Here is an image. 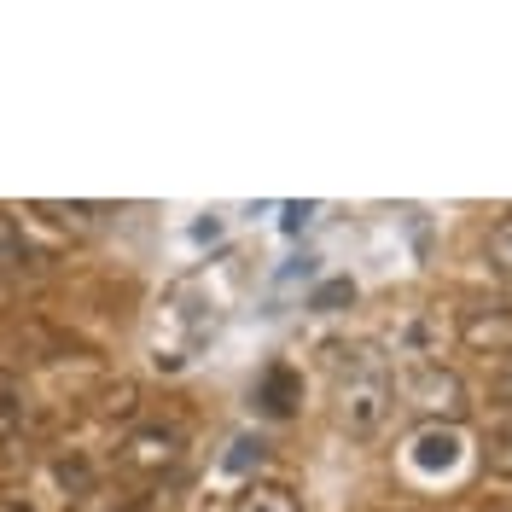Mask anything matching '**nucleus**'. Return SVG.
Returning a JSON list of instances; mask_svg holds the SVG:
<instances>
[{
    "instance_id": "nucleus-1",
    "label": "nucleus",
    "mask_w": 512,
    "mask_h": 512,
    "mask_svg": "<svg viewBox=\"0 0 512 512\" xmlns=\"http://www.w3.org/2000/svg\"><path fill=\"white\" fill-rule=\"evenodd\" d=\"M390 396H396V384L384 379V367H361V373L344 384V425H350L355 437H373L384 408H390Z\"/></svg>"
},
{
    "instance_id": "nucleus-2",
    "label": "nucleus",
    "mask_w": 512,
    "mask_h": 512,
    "mask_svg": "<svg viewBox=\"0 0 512 512\" xmlns=\"http://www.w3.org/2000/svg\"><path fill=\"white\" fill-rule=\"evenodd\" d=\"M187 448V431L181 425H140L123 443V466L128 472H169Z\"/></svg>"
},
{
    "instance_id": "nucleus-3",
    "label": "nucleus",
    "mask_w": 512,
    "mask_h": 512,
    "mask_svg": "<svg viewBox=\"0 0 512 512\" xmlns=\"http://www.w3.org/2000/svg\"><path fill=\"white\" fill-rule=\"evenodd\" d=\"M24 437H30V390H24L18 373H6V367H0V448H6V454H18Z\"/></svg>"
},
{
    "instance_id": "nucleus-4",
    "label": "nucleus",
    "mask_w": 512,
    "mask_h": 512,
    "mask_svg": "<svg viewBox=\"0 0 512 512\" xmlns=\"http://www.w3.org/2000/svg\"><path fill=\"white\" fill-rule=\"evenodd\" d=\"M408 396H414V408H425V414H448V419L460 414V384L437 361H425L414 379H408Z\"/></svg>"
},
{
    "instance_id": "nucleus-5",
    "label": "nucleus",
    "mask_w": 512,
    "mask_h": 512,
    "mask_svg": "<svg viewBox=\"0 0 512 512\" xmlns=\"http://www.w3.org/2000/svg\"><path fill=\"white\" fill-rule=\"evenodd\" d=\"M233 512H303V507H297V495L280 489V483H251V489L233 501Z\"/></svg>"
},
{
    "instance_id": "nucleus-6",
    "label": "nucleus",
    "mask_w": 512,
    "mask_h": 512,
    "mask_svg": "<svg viewBox=\"0 0 512 512\" xmlns=\"http://www.w3.org/2000/svg\"><path fill=\"white\" fill-rule=\"evenodd\" d=\"M460 332H466V344H489V350H501V344H512V315H483V309H472Z\"/></svg>"
},
{
    "instance_id": "nucleus-7",
    "label": "nucleus",
    "mask_w": 512,
    "mask_h": 512,
    "mask_svg": "<svg viewBox=\"0 0 512 512\" xmlns=\"http://www.w3.org/2000/svg\"><path fill=\"white\" fill-rule=\"evenodd\" d=\"M414 460L419 466H454V460H460V437H454V431H419Z\"/></svg>"
},
{
    "instance_id": "nucleus-8",
    "label": "nucleus",
    "mask_w": 512,
    "mask_h": 512,
    "mask_svg": "<svg viewBox=\"0 0 512 512\" xmlns=\"http://www.w3.org/2000/svg\"><path fill=\"white\" fill-rule=\"evenodd\" d=\"M291 402H297V373H291V367H268V379H262V408H268V414H291Z\"/></svg>"
},
{
    "instance_id": "nucleus-9",
    "label": "nucleus",
    "mask_w": 512,
    "mask_h": 512,
    "mask_svg": "<svg viewBox=\"0 0 512 512\" xmlns=\"http://www.w3.org/2000/svg\"><path fill=\"white\" fill-rule=\"evenodd\" d=\"M483 466H489V478H512V419L489 437V448H483Z\"/></svg>"
},
{
    "instance_id": "nucleus-10",
    "label": "nucleus",
    "mask_w": 512,
    "mask_h": 512,
    "mask_svg": "<svg viewBox=\"0 0 512 512\" xmlns=\"http://www.w3.org/2000/svg\"><path fill=\"white\" fill-rule=\"evenodd\" d=\"M489 262H495V268L512 280V210H507L495 227H489Z\"/></svg>"
},
{
    "instance_id": "nucleus-11",
    "label": "nucleus",
    "mask_w": 512,
    "mask_h": 512,
    "mask_svg": "<svg viewBox=\"0 0 512 512\" xmlns=\"http://www.w3.org/2000/svg\"><path fill=\"white\" fill-rule=\"evenodd\" d=\"M24 256H30V245L18 239V227L0 216V262H6V268H24Z\"/></svg>"
},
{
    "instance_id": "nucleus-12",
    "label": "nucleus",
    "mask_w": 512,
    "mask_h": 512,
    "mask_svg": "<svg viewBox=\"0 0 512 512\" xmlns=\"http://www.w3.org/2000/svg\"><path fill=\"white\" fill-rule=\"evenodd\" d=\"M350 297H355V286H350V280H332V286H320V291H315V309H332V303H350Z\"/></svg>"
},
{
    "instance_id": "nucleus-13",
    "label": "nucleus",
    "mask_w": 512,
    "mask_h": 512,
    "mask_svg": "<svg viewBox=\"0 0 512 512\" xmlns=\"http://www.w3.org/2000/svg\"><path fill=\"white\" fill-rule=\"evenodd\" d=\"M501 402L512 408V355H507V367H501Z\"/></svg>"
}]
</instances>
